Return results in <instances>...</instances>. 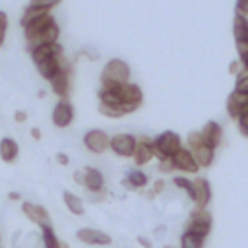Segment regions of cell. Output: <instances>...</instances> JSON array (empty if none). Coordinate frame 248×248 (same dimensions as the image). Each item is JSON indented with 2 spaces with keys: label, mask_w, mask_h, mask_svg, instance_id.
Instances as JSON below:
<instances>
[{
  "label": "cell",
  "mask_w": 248,
  "mask_h": 248,
  "mask_svg": "<svg viewBox=\"0 0 248 248\" xmlns=\"http://www.w3.org/2000/svg\"><path fill=\"white\" fill-rule=\"evenodd\" d=\"M141 89L136 83H108L99 91V112L108 118H120L141 105Z\"/></svg>",
  "instance_id": "cell-1"
},
{
  "label": "cell",
  "mask_w": 248,
  "mask_h": 248,
  "mask_svg": "<svg viewBox=\"0 0 248 248\" xmlns=\"http://www.w3.org/2000/svg\"><path fill=\"white\" fill-rule=\"evenodd\" d=\"M180 147H182V145H180V136H178L176 132H170V130L159 134V136L153 140V155H155L159 161L172 157Z\"/></svg>",
  "instance_id": "cell-2"
},
{
  "label": "cell",
  "mask_w": 248,
  "mask_h": 248,
  "mask_svg": "<svg viewBox=\"0 0 248 248\" xmlns=\"http://www.w3.org/2000/svg\"><path fill=\"white\" fill-rule=\"evenodd\" d=\"M130 78V66L120 60V58H112L105 64L103 74H101V83L108 85V83H126Z\"/></svg>",
  "instance_id": "cell-3"
},
{
  "label": "cell",
  "mask_w": 248,
  "mask_h": 248,
  "mask_svg": "<svg viewBox=\"0 0 248 248\" xmlns=\"http://www.w3.org/2000/svg\"><path fill=\"white\" fill-rule=\"evenodd\" d=\"M188 145H190V153L194 157V161L198 163V167H209L213 163V149H209L203 141L200 132H192L188 136Z\"/></svg>",
  "instance_id": "cell-4"
},
{
  "label": "cell",
  "mask_w": 248,
  "mask_h": 248,
  "mask_svg": "<svg viewBox=\"0 0 248 248\" xmlns=\"http://www.w3.org/2000/svg\"><path fill=\"white\" fill-rule=\"evenodd\" d=\"M110 149L120 157H132L136 149V138L132 134H118L108 141Z\"/></svg>",
  "instance_id": "cell-5"
},
{
  "label": "cell",
  "mask_w": 248,
  "mask_h": 248,
  "mask_svg": "<svg viewBox=\"0 0 248 248\" xmlns=\"http://www.w3.org/2000/svg\"><path fill=\"white\" fill-rule=\"evenodd\" d=\"M52 21H54V17H52L48 12L43 14V16H39V17H35V19H31V21L23 27V29H25V39H27V43L31 45V43H33V41H35V39H37V37H39L50 23H52Z\"/></svg>",
  "instance_id": "cell-6"
},
{
  "label": "cell",
  "mask_w": 248,
  "mask_h": 248,
  "mask_svg": "<svg viewBox=\"0 0 248 248\" xmlns=\"http://www.w3.org/2000/svg\"><path fill=\"white\" fill-rule=\"evenodd\" d=\"M108 141L110 140L103 130H89L83 138V143L91 153H105L108 149Z\"/></svg>",
  "instance_id": "cell-7"
},
{
  "label": "cell",
  "mask_w": 248,
  "mask_h": 248,
  "mask_svg": "<svg viewBox=\"0 0 248 248\" xmlns=\"http://www.w3.org/2000/svg\"><path fill=\"white\" fill-rule=\"evenodd\" d=\"M70 76H72V68H70L68 64H64V66L48 79L50 85H52V91H54L56 95H60V97L68 95V89H70Z\"/></svg>",
  "instance_id": "cell-8"
},
{
  "label": "cell",
  "mask_w": 248,
  "mask_h": 248,
  "mask_svg": "<svg viewBox=\"0 0 248 248\" xmlns=\"http://www.w3.org/2000/svg\"><path fill=\"white\" fill-rule=\"evenodd\" d=\"M153 157V140L147 136H141L140 140H136V149H134V161L138 167L149 163Z\"/></svg>",
  "instance_id": "cell-9"
},
{
  "label": "cell",
  "mask_w": 248,
  "mask_h": 248,
  "mask_svg": "<svg viewBox=\"0 0 248 248\" xmlns=\"http://www.w3.org/2000/svg\"><path fill=\"white\" fill-rule=\"evenodd\" d=\"M21 209H23V213H25L33 223H37L39 227H48V225H50L48 211H46L43 205H37V203H31V202H23Z\"/></svg>",
  "instance_id": "cell-10"
},
{
  "label": "cell",
  "mask_w": 248,
  "mask_h": 248,
  "mask_svg": "<svg viewBox=\"0 0 248 248\" xmlns=\"http://www.w3.org/2000/svg\"><path fill=\"white\" fill-rule=\"evenodd\" d=\"M170 161H172V167H176V169H180L184 172H198V169H200L198 163L194 161L192 153L188 149H182V147L170 157Z\"/></svg>",
  "instance_id": "cell-11"
},
{
  "label": "cell",
  "mask_w": 248,
  "mask_h": 248,
  "mask_svg": "<svg viewBox=\"0 0 248 248\" xmlns=\"http://www.w3.org/2000/svg\"><path fill=\"white\" fill-rule=\"evenodd\" d=\"M194 186V194H192V200L196 202L198 209H205V205L209 203V198H211V190H209V182L205 178H196L192 182Z\"/></svg>",
  "instance_id": "cell-12"
},
{
  "label": "cell",
  "mask_w": 248,
  "mask_h": 248,
  "mask_svg": "<svg viewBox=\"0 0 248 248\" xmlns=\"http://www.w3.org/2000/svg\"><path fill=\"white\" fill-rule=\"evenodd\" d=\"M72 120H74V108H72V105L66 103V101H60L54 107V110H52V122H54V126L66 128V126H70Z\"/></svg>",
  "instance_id": "cell-13"
},
{
  "label": "cell",
  "mask_w": 248,
  "mask_h": 248,
  "mask_svg": "<svg viewBox=\"0 0 248 248\" xmlns=\"http://www.w3.org/2000/svg\"><path fill=\"white\" fill-rule=\"evenodd\" d=\"M200 136H202V141H203V143H205L209 149H215V147L221 143L223 130H221V126H219L217 122L209 120V122L205 124V128L200 132Z\"/></svg>",
  "instance_id": "cell-14"
},
{
  "label": "cell",
  "mask_w": 248,
  "mask_h": 248,
  "mask_svg": "<svg viewBox=\"0 0 248 248\" xmlns=\"http://www.w3.org/2000/svg\"><path fill=\"white\" fill-rule=\"evenodd\" d=\"M31 56H33V62L39 64L43 60H48V58H54V56H62V46L58 43L39 45V46L31 48Z\"/></svg>",
  "instance_id": "cell-15"
},
{
  "label": "cell",
  "mask_w": 248,
  "mask_h": 248,
  "mask_svg": "<svg viewBox=\"0 0 248 248\" xmlns=\"http://www.w3.org/2000/svg\"><path fill=\"white\" fill-rule=\"evenodd\" d=\"M103 184H105V178H103L101 170H97L93 167H85L83 169V186L89 192H93V194L103 192Z\"/></svg>",
  "instance_id": "cell-16"
},
{
  "label": "cell",
  "mask_w": 248,
  "mask_h": 248,
  "mask_svg": "<svg viewBox=\"0 0 248 248\" xmlns=\"http://www.w3.org/2000/svg\"><path fill=\"white\" fill-rule=\"evenodd\" d=\"M78 240L85 242V244H110V236L107 232L95 231V229H79L76 232Z\"/></svg>",
  "instance_id": "cell-17"
},
{
  "label": "cell",
  "mask_w": 248,
  "mask_h": 248,
  "mask_svg": "<svg viewBox=\"0 0 248 248\" xmlns=\"http://www.w3.org/2000/svg\"><path fill=\"white\" fill-rule=\"evenodd\" d=\"M248 107V95L246 93H238V91H232L227 99V112L231 118H236L240 114L242 108Z\"/></svg>",
  "instance_id": "cell-18"
},
{
  "label": "cell",
  "mask_w": 248,
  "mask_h": 248,
  "mask_svg": "<svg viewBox=\"0 0 248 248\" xmlns=\"http://www.w3.org/2000/svg\"><path fill=\"white\" fill-rule=\"evenodd\" d=\"M58 35H60V27H58V23L56 21H52L27 48L31 50V48H35V46H39V45H50V43H56L58 41Z\"/></svg>",
  "instance_id": "cell-19"
},
{
  "label": "cell",
  "mask_w": 248,
  "mask_h": 248,
  "mask_svg": "<svg viewBox=\"0 0 248 248\" xmlns=\"http://www.w3.org/2000/svg\"><path fill=\"white\" fill-rule=\"evenodd\" d=\"M35 66H37V70H39V74H41L43 78L50 79V78L64 66V56H54V58L43 60V62H39V64H35Z\"/></svg>",
  "instance_id": "cell-20"
},
{
  "label": "cell",
  "mask_w": 248,
  "mask_h": 248,
  "mask_svg": "<svg viewBox=\"0 0 248 248\" xmlns=\"http://www.w3.org/2000/svg\"><path fill=\"white\" fill-rule=\"evenodd\" d=\"M17 151H19V147L12 138H4L0 141V157H2V161L12 163L17 157Z\"/></svg>",
  "instance_id": "cell-21"
},
{
  "label": "cell",
  "mask_w": 248,
  "mask_h": 248,
  "mask_svg": "<svg viewBox=\"0 0 248 248\" xmlns=\"http://www.w3.org/2000/svg\"><path fill=\"white\" fill-rule=\"evenodd\" d=\"M232 33H234L236 43H248V23H246V17L244 16H240V14L234 16Z\"/></svg>",
  "instance_id": "cell-22"
},
{
  "label": "cell",
  "mask_w": 248,
  "mask_h": 248,
  "mask_svg": "<svg viewBox=\"0 0 248 248\" xmlns=\"http://www.w3.org/2000/svg\"><path fill=\"white\" fill-rule=\"evenodd\" d=\"M64 203H66V207L74 213V215H83V211H85V207H83V202H81V198H78L76 194H72V192H68V190H64Z\"/></svg>",
  "instance_id": "cell-23"
},
{
  "label": "cell",
  "mask_w": 248,
  "mask_h": 248,
  "mask_svg": "<svg viewBox=\"0 0 248 248\" xmlns=\"http://www.w3.org/2000/svg\"><path fill=\"white\" fill-rule=\"evenodd\" d=\"M122 184H126L128 188L136 190V188H141V186L147 184V176H145V172H141V170H132V172L126 176V182H122Z\"/></svg>",
  "instance_id": "cell-24"
},
{
  "label": "cell",
  "mask_w": 248,
  "mask_h": 248,
  "mask_svg": "<svg viewBox=\"0 0 248 248\" xmlns=\"http://www.w3.org/2000/svg\"><path fill=\"white\" fill-rule=\"evenodd\" d=\"M190 223L194 225H200V227H205V229H211V215L205 211V209H194L190 213Z\"/></svg>",
  "instance_id": "cell-25"
},
{
  "label": "cell",
  "mask_w": 248,
  "mask_h": 248,
  "mask_svg": "<svg viewBox=\"0 0 248 248\" xmlns=\"http://www.w3.org/2000/svg\"><path fill=\"white\" fill-rule=\"evenodd\" d=\"M203 246V238L190 232V231H184L182 236H180V248H202Z\"/></svg>",
  "instance_id": "cell-26"
},
{
  "label": "cell",
  "mask_w": 248,
  "mask_h": 248,
  "mask_svg": "<svg viewBox=\"0 0 248 248\" xmlns=\"http://www.w3.org/2000/svg\"><path fill=\"white\" fill-rule=\"evenodd\" d=\"M43 229V242H45V248H60V242L52 231V227H41Z\"/></svg>",
  "instance_id": "cell-27"
},
{
  "label": "cell",
  "mask_w": 248,
  "mask_h": 248,
  "mask_svg": "<svg viewBox=\"0 0 248 248\" xmlns=\"http://www.w3.org/2000/svg\"><path fill=\"white\" fill-rule=\"evenodd\" d=\"M43 14H46V10H41V8H33V6H27V10L23 12V17H21V27H25L31 19H35V17H39V16H43Z\"/></svg>",
  "instance_id": "cell-28"
},
{
  "label": "cell",
  "mask_w": 248,
  "mask_h": 248,
  "mask_svg": "<svg viewBox=\"0 0 248 248\" xmlns=\"http://www.w3.org/2000/svg\"><path fill=\"white\" fill-rule=\"evenodd\" d=\"M236 120H238V130H240V134H242V136H248V107L240 110V114L236 116Z\"/></svg>",
  "instance_id": "cell-29"
},
{
  "label": "cell",
  "mask_w": 248,
  "mask_h": 248,
  "mask_svg": "<svg viewBox=\"0 0 248 248\" xmlns=\"http://www.w3.org/2000/svg\"><path fill=\"white\" fill-rule=\"evenodd\" d=\"M248 74H246V70H240L238 74H236V87H234V91H238V93H246L248 95V87H246V78Z\"/></svg>",
  "instance_id": "cell-30"
},
{
  "label": "cell",
  "mask_w": 248,
  "mask_h": 248,
  "mask_svg": "<svg viewBox=\"0 0 248 248\" xmlns=\"http://www.w3.org/2000/svg\"><path fill=\"white\" fill-rule=\"evenodd\" d=\"M172 182H174L178 188L186 190V192L190 194V198H192V194H194V186H192V182H190L188 178H184V176H174V178H172Z\"/></svg>",
  "instance_id": "cell-31"
},
{
  "label": "cell",
  "mask_w": 248,
  "mask_h": 248,
  "mask_svg": "<svg viewBox=\"0 0 248 248\" xmlns=\"http://www.w3.org/2000/svg\"><path fill=\"white\" fill-rule=\"evenodd\" d=\"M60 0H31V4L29 6H33V8H41V10H50V8H54L56 4H58Z\"/></svg>",
  "instance_id": "cell-32"
},
{
  "label": "cell",
  "mask_w": 248,
  "mask_h": 248,
  "mask_svg": "<svg viewBox=\"0 0 248 248\" xmlns=\"http://www.w3.org/2000/svg\"><path fill=\"white\" fill-rule=\"evenodd\" d=\"M6 29H8V16L4 12H0V46L4 45V37H6Z\"/></svg>",
  "instance_id": "cell-33"
},
{
  "label": "cell",
  "mask_w": 248,
  "mask_h": 248,
  "mask_svg": "<svg viewBox=\"0 0 248 248\" xmlns=\"http://www.w3.org/2000/svg\"><path fill=\"white\" fill-rule=\"evenodd\" d=\"M246 46H248V43H236V48H238V62L240 64H246Z\"/></svg>",
  "instance_id": "cell-34"
},
{
  "label": "cell",
  "mask_w": 248,
  "mask_h": 248,
  "mask_svg": "<svg viewBox=\"0 0 248 248\" xmlns=\"http://www.w3.org/2000/svg\"><path fill=\"white\" fill-rule=\"evenodd\" d=\"M170 169H174V167H172V161H170V157H169V159H163V161H159V170H161V172H169Z\"/></svg>",
  "instance_id": "cell-35"
},
{
  "label": "cell",
  "mask_w": 248,
  "mask_h": 248,
  "mask_svg": "<svg viewBox=\"0 0 248 248\" xmlns=\"http://www.w3.org/2000/svg\"><path fill=\"white\" fill-rule=\"evenodd\" d=\"M163 186H165V182H163V180H157V182L153 184V190H151V194H149V196H157V194L163 190Z\"/></svg>",
  "instance_id": "cell-36"
},
{
  "label": "cell",
  "mask_w": 248,
  "mask_h": 248,
  "mask_svg": "<svg viewBox=\"0 0 248 248\" xmlns=\"http://www.w3.org/2000/svg\"><path fill=\"white\" fill-rule=\"evenodd\" d=\"M14 118H16V122H25V120H27V114H25L23 110H17V112L14 114Z\"/></svg>",
  "instance_id": "cell-37"
},
{
  "label": "cell",
  "mask_w": 248,
  "mask_h": 248,
  "mask_svg": "<svg viewBox=\"0 0 248 248\" xmlns=\"http://www.w3.org/2000/svg\"><path fill=\"white\" fill-rule=\"evenodd\" d=\"M56 161H58L60 165H68V161H70V159H68V155H64V153H58V155H56Z\"/></svg>",
  "instance_id": "cell-38"
},
{
  "label": "cell",
  "mask_w": 248,
  "mask_h": 248,
  "mask_svg": "<svg viewBox=\"0 0 248 248\" xmlns=\"http://www.w3.org/2000/svg\"><path fill=\"white\" fill-rule=\"evenodd\" d=\"M138 242H140L141 246H145V248H151V240L145 238V236H138Z\"/></svg>",
  "instance_id": "cell-39"
},
{
  "label": "cell",
  "mask_w": 248,
  "mask_h": 248,
  "mask_svg": "<svg viewBox=\"0 0 248 248\" xmlns=\"http://www.w3.org/2000/svg\"><path fill=\"white\" fill-rule=\"evenodd\" d=\"M229 72L231 74H238V62H231L229 64Z\"/></svg>",
  "instance_id": "cell-40"
},
{
  "label": "cell",
  "mask_w": 248,
  "mask_h": 248,
  "mask_svg": "<svg viewBox=\"0 0 248 248\" xmlns=\"http://www.w3.org/2000/svg\"><path fill=\"white\" fill-rule=\"evenodd\" d=\"M31 136H33L35 140H41V130H39V128H31Z\"/></svg>",
  "instance_id": "cell-41"
},
{
  "label": "cell",
  "mask_w": 248,
  "mask_h": 248,
  "mask_svg": "<svg viewBox=\"0 0 248 248\" xmlns=\"http://www.w3.org/2000/svg\"><path fill=\"white\" fill-rule=\"evenodd\" d=\"M74 180L79 182V184H83V174L81 172H74Z\"/></svg>",
  "instance_id": "cell-42"
},
{
  "label": "cell",
  "mask_w": 248,
  "mask_h": 248,
  "mask_svg": "<svg viewBox=\"0 0 248 248\" xmlns=\"http://www.w3.org/2000/svg\"><path fill=\"white\" fill-rule=\"evenodd\" d=\"M8 198H10V200H19V194H17V192H10Z\"/></svg>",
  "instance_id": "cell-43"
},
{
  "label": "cell",
  "mask_w": 248,
  "mask_h": 248,
  "mask_svg": "<svg viewBox=\"0 0 248 248\" xmlns=\"http://www.w3.org/2000/svg\"><path fill=\"white\" fill-rule=\"evenodd\" d=\"M165 248H172V246H165Z\"/></svg>",
  "instance_id": "cell-44"
}]
</instances>
